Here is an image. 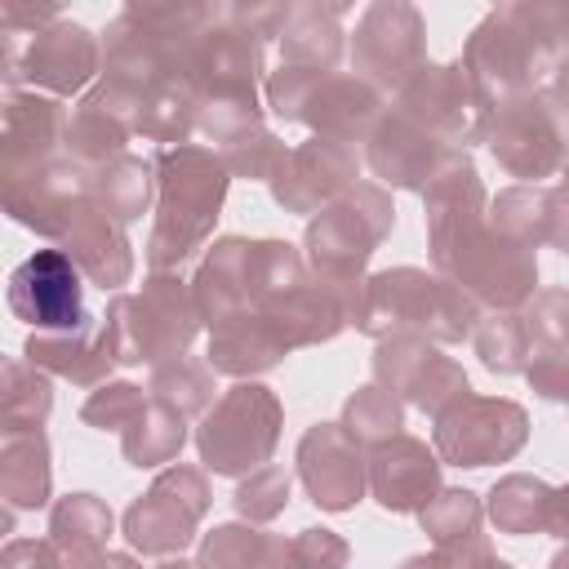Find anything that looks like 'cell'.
I'll list each match as a JSON object with an SVG mask.
<instances>
[{"mask_svg": "<svg viewBox=\"0 0 569 569\" xmlns=\"http://www.w3.org/2000/svg\"><path fill=\"white\" fill-rule=\"evenodd\" d=\"M356 325L365 333H373L378 342H387V338L458 342V338L476 333L480 302L445 276H427L418 267H396V271L365 280Z\"/></svg>", "mask_w": 569, "mask_h": 569, "instance_id": "6da1fadb", "label": "cell"}, {"mask_svg": "<svg viewBox=\"0 0 569 569\" xmlns=\"http://www.w3.org/2000/svg\"><path fill=\"white\" fill-rule=\"evenodd\" d=\"M156 173H160V204H156L147 262L151 271H169L187 262L213 231L231 169L209 147H169L160 151Z\"/></svg>", "mask_w": 569, "mask_h": 569, "instance_id": "7a4b0ae2", "label": "cell"}, {"mask_svg": "<svg viewBox=\"0 0 569 569\" xmlns=\"http://www.w3.org/2000/svg\"><path fill=\"white\" fill-rule=\"evenodd\" d=\"M391 218H396L391 196L378 182H356L342 200L320 209V218H311V227H307L316 280L342 298L351 320L360 316V293H365L360 267L382 244V236L391 231Z\"/></svg>", "mask_w": 569, "mask_h": 569, "instance_id": "3957f363", "label": "cell"}, {"mask_svg": "<svg viewBox=\"0 0 569 569\" xmlns=\"http://www.w3.org/2000/svg\"><path fill=\"white\" fill-rule=\"evenodd\" d=\"M102 320L116 365H164L173 356H187L200 329V307L178 276L156 271L142 293H116Z\"/></svg>", "mask_w": 569, "mask_h": 569, "instance_id": "277c9868", "label": "cell"}, {"mask_svg": "<svg viewBox=\"0 0 569 569\" xmlns=\"http://www.w3.org/2000/svg\"><path fill=\"white\" fill-rule=\"evenodd\" d=\"M462 67L489 107H507L516 98H529L538 76L551 71V40L542 36L533 9L511 4L476 27Z\"/></svg>", "mask_w": 569, "mask_h": 569, "instance_id": "5b68a950", "label": "cell"}, {"mask_svg": "<svg viewBox=\"0 0 569 569\" xmlns=\"http://www.w3.org/2000/svg\"><path fill=\"white\" fill-rule=\"evenodd\" d=\"M276 436H280V400L262 382H240L204 413L196 445H200V462L213 476H240L267 467Z\"/></svg>", "mask_w": 569, "mask_h": 569, "instance_id": "8992f818", "label": "cell"}, {"mask_svg": "<svg viewBox=\"0 0 569 569\" xmlns=\"http://www.w3.org/2000/svg\"><path fill=\"white\" fill-rule=\"evenodd\" d=\"M204 507H209V485H204V476H200L196 467H169V471H160L156 485L124 511V538H129L142 556H164V560H173V556L191 542V533H196Z\"/></svg>", "mask_w": 569, "mask_h": 569, "instance_id": "52a82bcc", "label": "cell"}, {"mask_svg": "<svg viewBox=\"0 0 569 569\" xmlns=\"http://www.w3.org/2000/svg\"><path fill=\"white\" fill-rule=\"evenodd\" d=\"M4 67H9L4 71L9 76V89L27 84V89L49 93V98H71L98 71V40L80 22H62L58 18L44 31H36L27 44L9 40Z\"/></svg>", "mask_w": 569, "mask_h": 569, "instance_id": "ba28073f", "label": "cell"}, {"mask_svg": "<svg viewBox=\"0 0 569 569\" xmlns=\"http://www.w3.org/2000/svg\"><path fill=\"white\" fill-rule=\"evenodd\" d=\"M396 111H405L413 124H422L431 138H440L453 151H458V142L467 147L480 133H489V102L471 84L467 67H431V62H422V71L400 89V107Z\"/></svg>", "mask_w": 569, "mask_h": 569, "instance_id": "9c48e42d", "label": "cell"}, {"mask_svg": "<svg viewBox=\"0 0 569 569\" xmlns=\"http://www.w3.org/2000/svg\"><path fill=\"white\" fill-rule=\"evenodd\" d=\"M529 436V418L516 400L467 396L449 413L436 418V449L453 467H489L520 453Z\"/></svg>", "mask_w": 569, "mask_h": 569, "instance_id": "30bf717a", "label": "cell"}, {"mask_svg": "<svg viewBox=\"0 0 569 569\" xmlns=\"http://www.w3.org/2000/svg\"><path fill=\"white\" fill-rule=\"evenodd\" d=\"M80 267L67 249H36L22 267L9 276V311L27 320L36 333H71L84 316V284Z\"/></svg>", "mask_w": 569, "mask_h": 569, "instance_id": "8fae6325", "label": "cell"}, {"mask_svg": "<svg viewBox=\"0 0 569 569\" xmlns=\"http://www.w3.org/2000/svg\"><path fill=\"white\" fill-rule=\"evenodd\" d=\"M489 147L498 156V164L511 173V178H547L556 173L565 160H569V124L538 98H516L507 102L493 124H489Z\"/></svg>", "mask_w": 569, "mask_h": 569, "instance_id": "7c38bea8", "label": "cell"}, {"mask_svg": "<svg viewBox=\"0 0 569 569\" xmlns=\"http://www.w3.org/2000/svg\"><path fill=\"white\" fill-rule=\"evenodd\" d=\"M351 58L365 76V84L378 89H405L422 71V22L409 4H373L365 9Z\"/></svg>", "mask_w": 569, "mask_h": 569, "instance_id": "4fadbf2b", "label": "cell"}, {"mask_svg": "<svg viewBox=\"0 0 569 569\" xmlns=\"http://www.w3.org/2000/svg\"><path fill=\"white\" fill-rule=\"evenodd\" d=\"M373 373H378V387L405 391L431 418L449 413L458 400L471 396L467 373L449 356H440L436 347H427L422 338H387V342H378Z\"/></svg>", "mask_w": 569, "mask_h": 569, "instance_id": "5bb4252c", "label": "cell"}, {"mask_svg": "<svg viewBox=\"0 0 569 569\" xmlns=\"http://www.w3.org/2000/svg\"><path fill=\"white\" fill-rule=\"evenodd\" d=\"M298 476L316 507L347 511L369 489V458L365 445L342 422H320L298 440Z\"/></svg>", "mask_w": 569, "mask_h": 569, "instance_id": "9a60e30c", "label": "cell"}, {"mask_svg": "<svg viewBox=\"0 0 569 569\" xmlns=\"http://www.w3.org/2000/svg\"><path fill=\"white\" fill-rule=\"evenodd\" d=\"M89 196H93V173H84L71 160H49L4 182V213L40 236L62 240V231L71 227L80 204H89Z\"/></svg>", "mask_w": 569, "mask_h": 569, "instance_id": "2e32d148", "label": "cell"}, {"mask_svg": "<svg viewBox=\"0 0 569 569\" xmlns=\"http://www.w3.org/2000/svg\"><path fill=\"white\" fill-rule=\"evenodd\" d=\"M67 120L71 111L36 89H9L4 98V133H0V164H4V182L22 178L49 160H58V147L67 138Z\"/></svg>", "mask_w": 569, "mask_h": 569, "instance_id": "e0dca14e", "label": "cell"}, {"mask_svg": "<svg viewBox=\"0 0 569 569\" xmlns=\"http://www.w3.org/2000/svg\"><path fill=\"white\" fill-rule=\"evenodd\" d=\"M356 151L338 138H311L298 151H289L284 169L276 173L271 191L284 209L293 213H316L320 204L329 209L333 200H342L356 182Z\"/></svg>", "mask_w": 569, "mask_h": 569, "instance_id": "ac0fdd59", "label": "cell"}, {"mask_svg": "<svg viewBox=\"0 0 569 569\" xmlns=\"http://www.w3.org/2000/svg\"><path fill=\"white\" fill-rule=\"evenodd\" d=\"M369 489L387 511H422L440 493V458L422 440L400 431L387 445H373Z\"/></svg>", "mask_w": 569, "mask_h": 569, "instance_id": "d6986e66", "label": "cell"}, {"mask_svg": "<svg viewBox=\"0 0 569 569\" xmlns=\"http://www.w3.org/2000/svg\"><path fill=\"white\" fill-rule=\"evenodd\" d=\"M449 151L453 147L431 138L405 111L378 116V124L369 129V169H373V178H382L391 187H427Z\"/></svg>", "mask_w": 569, "mask_h": 569, "instance_id": "ffe728a7", "label": "cell"}, {"mask_svg": "<svg viewBox=\"0 0 569 569\" xmlns=\"http://www.w3.org/2000/svg\"><path fill=\"white\" fill-rule=\"evenodd\" d=\"M22 356L44 373L71 378L76 387H102L107 369L116 365L107 320H93V316L71 333H31L22 342Z\"/></svg>", "mask_w": 569, "mask_h": 569, "instance_id": "44dd1931", "label": "cell"}, {"mask_svg": "<svg viewBox=\"0 0 569 569\" xmlns=\"http://www.w3.org/2000/svg\"><path fill=\"white\" fill-rule=\"evenodd\" d=\"M62 244H67V253L76 258V267H80L98 289H116V284H124V280L133 276L129 236H124V227H120L107 209L93 204V196H89V204H80V213H76L71 227L62 231Z\"/></svg>", "mask_w": 569, "mask_h": 569, "instance_id": "7402d4cb", "label": "cell"}, {"mask_svg": "<svg viewBox=\"0 0 569 569\" xmlns=\"http://www.w3.org/2000/svg\"><path fill=\"white\" fill-rule=\"evenodd\" d=\"M111 538V507L93 493H67L49 511L53 569H102V547Z\"/></svg>", "mask_w": 569, "mask_h": 569, "instance_id": "603a6c76", "label": "cell"}, {"mask_svg": "<svg viewBox=\"0 0 569 569\" xmlns=\"http://www.w3.org/2000/svg\"><path fill=\"white\" fill-rule=\"evenodd\" d=\"M302 120L316 124L320 138L347 142L378 124V89L365 84L360 76H320V84L302 107Z\"/></svg>", "mask_w": 569, "mask_h": 569, "instance_id": "cb8c5ba5", "label": "cell"}, {"mask_svg": "<svg viewBox=\"0 0 569 569\" xmlns=\"http://www.w3.org/2000/svg\"><path fill=\"white\" fill-rule=\"evenodd\" d=\"M49 440L44 431H4L0 440V498L9 511H36L49 502Z\"/></svg>", "mask_w": 569, "mask_h": 569, "instance_id": "d4e9b609", "label": "cell"}, {"mask_svg": "<svg viewBox=\"0 0 569 569\" xmlns=\"http://www.w3.org/2000/svg\"><path fill=\"white\" fill-rule=\"evenodd\" d=\"M53 409V391L44 369L27 356H9L0 369V427L4 431H40Z\"/></svg>", "mask_w": 569, "mask_h": 569, "instance_id": "484cf974", "label": "cell"}, {"mask_svg": "<svg viewBox=\"0 0 569 569\" xmlns=\"http://www.w3.org/2000/svg\"><path fill=\"white\" fill-rule=\"evenodd\" d=\"M280 36H284V58H289V67H307V71H329L333 58H338V49H342L338 9H316V4L289 9Z\"/></svg>", "mask_w": 569, "mask_h": 569, "instance_id": "4316f807", "label": "cell"}, {"mask_svg": "<svg viewBox=\"0 0 569 569\" xmlns=\"http://www.w3.org/2000/svg\"><path fill=\"white\" fill-rule=\"evenodd\" d=\"M213 365L209 360H196V356H173L164 365L151 369V400L191 418V413H209V400H213Z\"/></svg>", "mask_w": 569, "mask_h": 569, "instance_id": "83f0119b", "label": "cell"}, {"mask_svg": "<svg viewBox=\"0 0 569 569\" xmlns=\"http://www.w3.org/2000/svg\"><path fill=\"white\" fill-rule=\"evenodd\" d=\"M547 507H551V489L538 476H502L489 489V520L502 533H542L547 529Z\"/></svg>", "mask_w": 569, "mask_h": 569, "instance_id": "f1b7e54d", "label": "cell"}, {"mask_svg": "<svg viewBox=\"0 0 569 569\" xmlns=\"http://www.w3.org/2000/svg\"><path fill=\"white\" fill-rule=\"evenodd\" d=\"M151 173H156V164H147L138 156H120L111 169H102L93 178V204L107 209L120 227L142 218L147 204H151V182H156Z\"/></svg>", "mask_w": 569, "mask_h": 569, "instance_id": "f546056e", "label": "cell"}, {"mask_svg": "<svg viewBox=\"0 0 569 569\" xmlns=\"http://www.w3.org/2000/svg\"><path fill=\"white\" fill-rule=\"evenodd\" d=\"M182 440H187V418L164 409V405H156V400L147 405V413L129 431H120V449H124V458L133 467H156V462L178 458Z\"/></svg>", "mask_w": 569, "mask_h": 569, "instance_id": "4dcf8cb0", "label": "cell"}, {"mask_svg": "<svg viewBox=\"0 0 569 569\" xmlns=\"http://www.w3.org/2000/svg\"><path fill=\"white\" fill-rule=\"evenodd\" d=\"M471 338H476L480 360L493 373H520V369H529L533 338H529L525 316H516V311H489V316H480V325H476Z\"/></svg>", "mask_w": 569, "mask_h": 569, "instance_id": "1f68e13d", "label": "cell"}, {"mask_svg": "<svg viewBox=\"0 0 569 569\" xmlns=\"http://www.w3.org/2000/svg\"><path fill=\"white\" fill-rule=\"evenodd\" d=\"M342 427H347L360 445H387V440L400 436V427H405V413H400L396 391H387V387H378V382L360 387V391L347 400V409H342Z\"/></svg>", "mask_w": 569, "mask_h": 569, "instance_id": "d6a6232c", "label": "cell"}, {"mask_svg": "<svg viewBox=\"0 0 569 569\" xmlns=\"http://www.w3.org/2000/svg\"><path fill=\"white\" fill-rule=\"evenodd\" d=\"M147 405L151 400L142 396V387H133V382H102L80 405V418L89 427H98V431H129L147 413Z\"/></svg>", "mask_w": 569, "mask_h": 569, "instance_id": "836d02e7", "label": "cell"}, {"mask_svg": "<svg viewBox=\"0 0 569 569\" xmlns=\"http://www.w3.org/2000/svg\"><path fill=\"white\" fill-rule=\"evenodd\" d=\"M418 516H422V529L431 533L436 547L458 542V538H467V533L480 529V502L467 489H440Z\"/></svg>", "mask_w": 569, "mask_h": 569, "instance_id": "e575fe53", "label": "cell"}, {"mask_svg": "<svg viewBox=\"0 0 569 569\" xmlns=\"http://www.w3.org/2000/svg\"><path fill=\"white\" fill-rule=\"evenodd\" d=\"M271 533L244 529V525H218L200 542V565L204 569H258Z\"/></svg>", "mask_w": 569, "mask_h": 569, "instance_id": "d590c367", "label": "cell"}, {"mask_svg": "<svg viewBox=\"0 0 569 569\" xmlns=\"http://www.w3.org/2000/svg\"><path fill=\"white\" fill-rule=\"evenodd\" d=\"M284 160H289L284 142H276L267 129H249L244 138L227 142V151H222V164H227L231 173H244V178H271V182H276V173L284 169Z\"/></svg>", "mask_w": 569, "mask_h": 569, "instance_id": "8d00e7d4", "label": "cell"}, {"mask_svg": "<svg viewBox=\"0 0 569 569\" xmlns=\"http://www.w3.org/2000/svg\"><path fill=\"white\" fill-rule=\"evenodd\" d=\"M284 502H289V471L271 467V462L249 471V480L236 489V507L249 520H276L284 511Z\"/></svg>", "mask_w": 569, "mask_h": 569, "instance_id": "74e56055", "label": "cell"}, {"mask_svg": "<svg viewBox=\"0 0 569 569\" xmlns=\"http://www.w3.org/2000/svg\"><path fill=\"white\" fill-rule=\"evenodd\" d=\"M529 382L538 396L547 400H565L569 405V347H538L529 356Z\"/></svg>", "mask_w": 569, "mask_h": 569, "instance_id": "f35d334b", "label": "cell"}, {"mask_svg": "<svg viewBox=\"0 0 569 569\" xmlns=\"http://www.w3.org/2000/svg\"><path fill=\"white\" fill-rule=\"evenodd\" d=\"M293 556H298V569H342L351 551L329 529H302L293 538Z\"/></svg>", "mask_w": 569, "mask_h": 569, "instance_id": "ab89813d", "label": "cell"}, {"mask_svg": "<svg viewBox=\"0 0 569 569\" xmlns=\"http://www.w3.org/2000/svg\"><path fill=\"white\" fill-rule=\"evenodd\" d=\"M0 569H53V551H49V538H13L0 556Z\"/></svg>", "mask_w": 569, "mask_h": 569, "instance_id": "60d3db41", "label": "cell"}, {"mask_svg": "<svg viewBox=\"0 0 569 569\" xmlns=\"http://www.w3.org/2000/svg\"><path fill=\"white\" fill-rule=\"evenodd\" d=\"M547 240L569 253V169H565L560 187L547 191Z\"/></svg>", "mask_w": 569, "mask_h": 569, "instance_id": "b9f144b4", "label": "cell"}, {"mask_svg": "<svg viewBox=\"0 0 569 569\" xmlns=\"http://www.w3.org/2000/svg\"><path fill=\"white\" fill-rule=\"evenodd\" d=\"M560 120L569 116V53H560L556 62H551V71H547V80H542V93H538Z\"/></svg>", "mask_w": 569, "mask_h": 569, "instance_id": "7bdbcfd3", "label": "cell"}, {"mask_svg": "<svg viewBox=\"0 0 569 569\" xmlns=\"http://www.w3.org/2000/svg\"><path fill=\"white\" fill-rule=\"evenodd\" d=\"M547 533L569 538V485L551 489V507H547Z\"/></svg>", "mask_w": 569, "mask_h": 569, "instance_id": "ee69618b", "label": "cell"}, {"mask_svg": "<svg viewBox=\"0 0 569 569\" xmlns=\"http://www.w3.org/2000/svg\"><path fill=\"white\" fill-rule=\"evenodd\" d=\"M102 569H138V560H133V556H116V551H107V556H102Z\"/></svg>", "mask_w": 569, "mask_h": 569, "instance_id": "f6af8a7d", "label": "cell"}, {"mask_svg": "<svg viewBox=\"0 0 569 569\" xmlns=\"http://www.w3.org/2000/svg\"><path fill=\"white\" fill-rule=\"evenodd\" d=\"M400 569H440V560L436 556H409Z\"/></svg>", "mask_w": 569, "mask_h": 569, "instance_id": "bcb514c9", "label": "cell"}, {"mask_svg": "<svg viewBox=\"0 0 569 569\" xmlns=\"http://www.w3.org/2000/svg\"><path fill=\"white\" fill-rule=\"evenodd\" d=\"M160 569H204V565H191V560H164Z\"/></svg>", "mask_w": 569, "mask_h": 569, "instance_id": "7dc6e473", "label": "cell"}, {"mask_svg": "<svg viewBox=\"0 0 569 569\" xmlns=\"http://www.w3.org/2000/svg\"><path fill=\"white\" fill-rule=\"evenodd\" d=\"M551 569H569V547H565V551H560V556L551 560Z\"/></svg>", "mask_w": 569, "mask_h": 569, "instance_id": "c3c4849f", "label": "cell"}]
</instances>
